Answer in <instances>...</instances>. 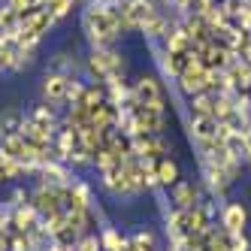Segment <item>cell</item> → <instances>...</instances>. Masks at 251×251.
Here are the masks:
<instances>
[{"label": "cell", "mask_w": 251, "mask_h": 251, "mask_svg": "<svg viewBox=\"0 0 251 251\" xmlns=\"http://www.w3.org/2000/svg\"><path fill=\"white\" fill-rule=\"evenodd\" d=\"M3 248H6V239H3V236H0V251H3Z\"/></svg>", "instance_id": "484cf974"}, {"label": "cell", "mask_w": 251, "mask_h": 251, "mask_svg": "<svg viewBox=\"0 0 251 251\" xmlns=\"http://www.w3.org/2000/svg\"><path fill=\"white\" fill-rule=\"evenodd\" d=\"M27 121L37 124V127H43V130H49V133H55V112H51L49 106H37V109L30 112Z\"/></svg>", "instance_id": "e0dca14e"}, {"label": "cell", "mask_w": 251, "mask_h": 251, "mask_svg": "<svg viewBox=\"0 0 251 251\" xmlns=\"http://www.w3.org/2000/svg\"><path fill=\"white\" fill-rule=\"evenodd\" d=\"M245 9H248V12H251V0H245Z\"/></svg>", "instance_id": "4316f807"}, {"label": "cell", "mask_w": 251, "mask_h": 251, "mask_svg": "<svg viewBox=\"0 0 251 251\" xmlns=\"http://www.w3.org/2000/svg\"><path fill=\"white\" fill-rule=\"evenodd\" d=\"M173 203H176V209H194L197 206V188H194V182H176L173 185Z\"/></svg>", "instance_id": "4fadbf2b"}, {"label": "cell", "mask_w": 251, "mask_h": 251, "mask_svg": "<svg viewBox=\"0 0 251 251\" xmlns=\"http://www.w3.org/2000/svg\"><path fill=\"white\" fill-rule=\"evenodd\" d=\"M248 164H251V160H248Z\"/></svg>", "instance_id": "83f0119b"}, {"label": "cell", "mask_w": 251, "mask_h": 251, "mask_svg": "<svg viewBox=\"0 0 251 251\" xmlns=\"http://www.w3.org/2000/svg\"><path fill=\"white\" fill-rule=\"evenodd\" d=\"M19 173H25V167L19 164V160H12L9 154L0 151V182H3V178H15Z\"/></svg>", "instance_id": "44dd1931"}, {"label": "cell", "mask_w": 251, "mask_h": 251, "mask_svg": "<svg viewBox=\"0 0 251 251\" xmlns=\"http://www.w3.org/2000/svg\"><path fill=\"white\" fill-rule=\"evenodd\" d=\"M115 9L124 30H146L160 15V9H154L151 0H118Z\"/></svg>", "instance_id": "3957f363"}, {"label": "cell", "mask_w": 251, "mask_h": 251, "mask_svg": "<svg viewBox=\"0 0 251 251\" xmlns=\"http://www.w3.org/2000/svg\"><path fill=\"white\" fill-rule=\"evenodd\" d=\"M76 251H103V245H100V239H97V236L85 233V236L76 242Z\"/></svg>", "instance_id": "7402d4cb"}, {"label": "cell", "mask_w": 251, "mask_h": 251, "mask_svg": "<svg viewBox=\"0 0 251 251\" xmlns=\"http://www.w3.org/2000/svg\"><path fill=\"white\" fill-rule=\"evenodd\" d=\"M73 3L76 0H43V9H49V15L58 22V19H64V15L73 9Z\"/></svg>", "instance_id": "ffe728a7"}, {"label": "cell", "mask_w": 251, "mask_h": 251, "mask_svg": "<svg viewBox=\"0 0 251 251\" xmlns=\"http://www.w3.org/2000/svg\"><path fill=\"white\" fill-rule=\"evenodd\" d=\"M130 100L133 103H146V106H164V88L154 76H142L130 88Z\"/></svg>", "instance_id": "52a82bcc"}, {"label": "cell", "mask_w": 251, "mask_h": 251, "mask_svg": "<svg viewBox=\"0 0 251 251\" xmlns=\"http://www.w3.org/2000/svg\"><path fill=\"white\" fill-rule=\"evenodd\" d=\"M70 82H73V79L64 76V73H49L43 79V94H46V100H51V103H67Z\"/></svg>", "instance_id": "9c48e42d"}, {"label": "cell", "mask_w": 251, "mask_h": 251, "mask_svg": "<svg viewBox=\"0 0 251 251\" xmlns=\"http://www.w3.org/2000/svg\"><path fill=\"white\" fill-rule=\"evenodd\" d=\"M40 215H37V209L33 206H22V209H15V215H12V224H15V230L19 233H30V230H37L40 224Z\"/></svg>", "instance_id": "9a60e30c"}, {"label": "cell", "mask_w": 251, "mask_h": 251, "mask_svg": "<svg viewBox=\"0 0 251 251\" xmlns=\"http://www.w3.org/2000/svg\"><path fill=\"white\" fill-rule=\"evenodd\" d=\"M191 136L194 142L200 146V142H212V139H218V121L209 118V115H191Z\"/></svg>", "instance_id": "30bf717a"}, {"label": "cell", "mask_w": 251, "mask_h": 251, "mask_svg": "<svg viewBox=\"0 0 251 251\" xmlns=\"http://www.w3.org/2000/svg\"><path fill=\"white\" fill-rule=\"evenodd\" d=\"M164 3H170L173 9H182V12H191V0H164Z\"/></svg>", "instance_id": "cb8c5ba5"}, {"label": "cell", "mask_w": 251, "mask_h": 251, "mask_svg": "<svg viewBox=\"0 0 251 251\" xmlns=\"http://www.w3.org/2000/svg\"><path fill=\"white\" fill-rule=\"evenodd\" d=\"M164 51H191V40L182 30V25H173L170 33L164 37Z\"/></svg>", "instance_id": "2e32d148"}, {"label": "cell", "mask_w": 251, "mask_h": 251, "mask_svg": "<svg viewBox=\"0 0 251 251\" xmlns=\"http://www.w3.org/2000/svg\"><path fill=\"white\" fill-rule=\"evenodd\" d=\"M130 149H133V157H139V160L167 157V142L160 139V133H136V136H130Z\"/></svg>", "instance_id": "5b68a950"}, {"label": "cell", "mask_w": 251, "mask_h": 251, "mask_svg": "<svg viewBox=\"0 0 251 251\" xmlns=\"http://www.w3.org/2000/svg\"><path fill=\"white\" fill-rule=\"evenodd\" d=\"M227 245H230V251H248V239L242 233H227Z\"/></svg>", "instance_id": "603a6c76"}, {"label": "cell", "mask_w": 251, "mask_h": 251, "mask_svg": "<svg viewBox=\"0 0 251 251\" xmlns=\"http://www.w3.org/2000/svg\"><path fill=\"white\" fill-rule=\"evenodd\" d=\"M3 224H6V218H3V212H0V230H3Z\"/></svg>", "instance_id": "d4e9b609"}, {"label": "cell", "mask_w": 251, "mask_h": 251, "mask_svg": "<svg viewBox=\"0 0 251 251\" xmlns=\"http://www.w3.org/2000/svg\"><path fill=\"white\" fill-rule=\"evenodd\" d=\"M82 27L88 33V40L94 43V49H109L124 33L115 3H91L82 15Z\"/></svg>", "instance_id": "6da1fadb"}, {"label": "cell", "mask_w": 251, "mask_h": 251, "mask_svg": "<svg viewBox=\"0 0 251 251\" xmlns=\"http://www.w3.org/2000/svg\"><path fill=\"white\" fill-rule=\"evenodd\" d=\"M88 70H91V76L106 82V79L118 76L124 70V58L118 55V51H112V49H94L91 58H88Z\"/></svg>", "instance_id": "277c9868"}, {"label": "cell", "mask_w": 251, "mask_h": 251, "mask_svg": "<svg viewBox=\"0 0 251 251\" xmlns=\"http://www.w3.org/2000/svg\"><path fill=\"white\" fill-rule=\"evenodd\" d=\"M245 221H248V212H245L242 203L224 206V212H221V230L224 233H242L245 230Z\"/></svg>", "instance_id": "8fae6325"}, {"label": "cell", "mask_w": 251, "mask_h": 251, "mask_svg": "<svg viewBox=\"0 0 251 251\" xmlns=\"http://www.w3.org/2000/svg\"><path fill=\"white\" fill-rule=\"evenodd\" d=\"M212 109H215V94L203 91V94L191 97V115H209L212 118Z\"/></svg>", "instance_id": "ac0fdd59"}, {"label": "cell", "mask_w": 251, "mask_h": 251, "mask_svg": "<svg viewBox=\"0 0 251 251\" xmlns=\"http://www.w3.org/2000/svg\"><path fill=\"white\" fill-rule=\"evenodd\" d=\"M191 61H194V51H164V70L173 79L182 76Z\"/></svg>", "instance_id": "7c38bea8"}, {"label": "cell", "mask_w": 251, "mask_h": 251, "mask_svg": "<svg viewBox=\"0 0 251 251\" xmlns=\"http://www.w3.org/2000/svg\"><path fill=\"white\" fill-rule=\"evenodd\" d=\"M224 73H227V82L233 88V94H248L251 91V64H245L242 58H233Z\"/></svg>", "instance_id": "ba28073f"}, {"label": "cell", "mask_w": 251, "mask_h": 251, "mask_svg": "<svg viewBox=\"0 0 251 251\" xmlns=\"http://www.w3.org/2000/svg\"><path fill=\"white\" fill-rule=\"evenodd\" d=\"M100 245H103V251H121L124 245H127V239H124L115 227H106L103 236H100Z\"/></svg>", "instance_id": "d6986e66"}, {"label": "cell", "mask_w": 251, "mask_h": 251, "mask_svg": "<svg viewBox=\"0 0 251 251\" xmlns=\"http://www.w3.org/2000/svg\"><path fill=\"white\" fill-rule=\"evenodd\" d=\"M154 176H157V185H164V188L176 185V182H178V167H176V160H173V157L154 160Z\"/></svg>", "instance_id": "5bb4252c"}, {"label": "cell", "mask_w": 251, "mask_h": 251, "mask_svg": "<svg viewBox=\"0 0 251 251\" xmlns=\"http://www.w3.org/2000/svg\"><path fill=\"white\" fill-rule=\"evenodd\" d=\"M206 79H209V70H203L200 64H197V58H194L188 64V70L176 82H178V91H182L185 97H197V94L206 91Z\"/></svg>", "instance_id": "8992f818"}, {"label": "cell", "mask_w": 251, "mask_h": 251, "mask_svg": "<svg viewBox=\"0 0 251 251\" xmlns=\"http://www.w3.org/2000/svg\"><path fill=\"white\" fill-rule=\"evenodd\" d=\"M209 227V209L197 203L194 209H176L167 218V233L170 239H182V236H200Z\"/></svg>", "instance_id": "7a4b0ae2"}]
</instances>
